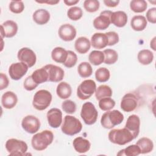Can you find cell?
<instances>
[{"label": "cell", "mask_w": 156, "mask_h": 156, "mask_svg": "<svg viewBox=\"0 0 156 156\" xmlns=\"http://www.w3.org/2000/svg\"><path fill=\"white\" fill-rule=\"evenodd\" d=\"M155 38L156 37H154L152 40L151 41V43H150V46L151 48L154 50V51H155L156 49H155Z\"/></svg>", "instance_id": "cell-51"}, {"label": "cell", "mask_w": 156, "mask_h": 156, "mask_svg": "<svg viewBox=\"0 0 156 156\" xmlns=\"http://www.w3.org/2000/svg\"><path fill=\"white\" fill-rule=\"evenodd\" d=\"M17 57L20 62H23L30 68L35 65L37 61L35 53L29 48H22L17 54Z\"/></svg>", "instance_id": "cell-9"}, {"label": "cell", "mask_w": 156, "mask_h": 156, "mask_svg": "<svg viewBox=\"0 0 156 156\" xmlns=\"http://www.w3.org/2000/svg\"><path fill=\"white\" fill-rule=\"evenodd\" d=\"M94 93L96 99L99 101L105 98H110L112 96V90L107 85H101L96 88Z\"/></svg>", "instance_id": "cell-31"}, {"label": "cell", "mask_w": 156, "mask_h": 156, "mask_svg": "<svg viewBox=\"0 0 156 156\" xmlns=\"http://www.w3.org/2000/svg\"><path fill=\"white\" fill-rule=\"evenodd\" d=\"M137 58L141 64L147 65L152 62L154 60V54L149 49H143L140 51L138 53Z\"/></svg>", "instance_id": "cell-30"}, {"label": "cell", "mask_w": 156, "mask_h": 156, "mask_svg": "<svg viewBox=\"0 0 156 156\" xmlns=\"http://www.w3.org/2000/svg\"><path fill=\"white\" fill-rule=\"evenodd\" d=\"M5 146L10 155H24L28 148L25 141L15 138L9 139Z\"/></svg>", "instance_id": "cell-6"}, {"label": "cell", "mask_w": 156, "mask_h": 156, "mask_svg": "<svg viewBox=\"0 0 156 156\" xmlns=\"http://www.w3.org/2000/svg\"><path fill=\"white\" fill-rule=\"evenodd\" d=\"M100 4L97 0H85L83 2V7L87 12L93 13L98 10Z\"/></svg>", "instance_id": "cell-40"}, {"label": "cell", "mask_w": 156, "mask_h": 156, "mask_svg": "<svg viewBox=\"0 0 156 156\" xmlns=\"http://www.w3.org/2000/svg\"><path fill=\"white\" fill-rule=\"evenodd\" d=\"M115 105V101L111 98H105L99 101V107L103 111L112 110Z\"/></svg>", "instance_id": "cell-39"}, {"label": "cell", "mask_w": 156, "mask_h": 156, "mask_svg": "<svg viewBox=\"0 0 156 156\" xmlns=\"http://www.w3.org/2000/svg\"><path fill=\"white\" fill-rule=\"evenodd\" d=\"M73 145L75 151L80 154L88 152L91 147L90 141L81 136L76 137L73 141Z\"/></svg>", "instance_id": "cell-22"}, {"label": "cell", "mask_w": 156, "mask_h": 156, "mask_svg": "<svg viewBox=\"0 0 156 156\" xmlns=\"http://www.w3.org/2000/svg\"><path fill=\"white\" fill-rule=\"evenodd\" d=\"M38 3H44V4H50V5H54V4H57V3L59 2V1H36Z\"/></svg>", "instance_id": "cell-50"}, {"label": "cell", "mask_w": 156, "mask_h": 156, "mask_svg": "<svg viewBox=\"0 0 156 156\" xmlns=\"http://www.w3.org/2000/svg\"><path fill=\"white\" fill-rule=\"evenodd\" d=\"M141 154L140 149L136 144H132L125 149H121L117 154V155H127V156H136Z\"/></svg>", "instance_id": "cell-36"}, {"label": "cell", "mask_w": 156, "mask_h": 156, "mask_svg": "<svg viewBox=\"0 0 156 156\" xmlns=\"http://www.w3.org/2000/svg\"><path fill=\"white\" fill-rule=\"evenodd\" d=\"M57 95L62 99L69 98L72 93V88L69 83L66 82H62L58 83L56 88Z\"/></svg>", "instance_id": "cell-25"}, {"label": "cell", "mask_w": 156, "mask_h": 156, "mask_svg": "<svg viewBox=\"0 0 156 156\" xmlns=\"http://www.w3.org/2000/svg\"><path fill=\"white\" fill-rule=\"evenodd\" d=\"M31 77L34 81L38 85L48 81V74L44 67L36 69L32 73Z\"/></svg>", "instance_id": "cell-29"}, {"label": "cell", "mask_w": 156, "mask_h": 156, "mask_svg": "<svg viewBox=\"0 0 156 156\" xmlns=\"http://www.w3.org/2000/svg\"><path fill=\"white\" fill-rule=\"evenodd\" d=\"M147 7V4L144 0H133L130 2V9L135 13H141L144 12Z\"/></svg>", "instance_id": "cell-35"}, {"label": "cell", "mask_w": 156, "mask_h": 156, "mask_svg": "<svg viewBox=\"0 0 156 156\" xmlns=\"http://www.w3.org/2000/svg\"><path fill=\"white\" fill-rule=\"evenodd\" d=\"M83 15V12L79 7L74 6L68 9L67 11L68 17L73 21H77L80 20Z\"/></svg>", "instance_id": "cell-38"}, {"label": "cell", "mask_w": 156, "mask_h": 156, "mask_svg": "<svg viewBox=\"0 0 156 156\" xmlns=\"http://www.w3.org/2000/svg\"><path fill=\"white\" fill-rule=\"evenodd\" d=\"M54 140L53 133L49 130H44L35 134L31 140L32 147L38 151L46 149Z\"/></svg>", "instance_id": "cell-1"}, {"label": "cell", "mask_w": 156, "mask_h": 156, "mask_svg": "<svg viewBox=\"0 0 156 156\" xmlns=\"http://www.w3.org/2000/svg\"><path fill=\"white\" fill-rule=\"evenodd\" d=\"M18 32V25L16 23L12 20H7L1 25V37L12 38L14 37Z\"/></svg>", "instance_id": "cell-17"}, {"label": "cell", "mask_w": 156, "mask_h": 156, "mask_svg": "<svg viewBox=\"0 0 156 156\" xmlns=\"http://www.w3.org/2000/svg\"><path fill=\"white\" fill-rule=\"evenodd\" d=\"M110 77V73L105 67L99 68L95 72V78L99 82H105L109 80Z\"/></svg>", "instance_id": "cell-37"}, {"label": "cell", "mask_w": 156, "mask_h": 156, "mask_svg": "<svg viewBox=\"0 0 156 156\" xmlns=\"http://www.w3.org/2000/svg\"><path fill=\"white\" fill-rule=\"evenodd\" d=\"M82 129L81 122L76 117L66 115L61 127L62 132L67 135L73 136L79 133Z\"/></svg>", "instance_id": "cell-5"}, {"label": "cell", "mask_w": 156, "mask_h": 156, "mask_svg": "<svg viewBox=\"0 0 156 156\" xmlns=\"http://www.w3.org/2000/svg\"><path fill=\"white\" fill-rule=\"evenodd\" d=\"M21 126L27 133L34 134L40 129V121L38 118L34 115H27L23 119Z\"/></svg>", "instance_id": "cell-10"}, {"label": "cell", "mask_w": 156, "mask_h": 156, "mask_svg": "<svg viewBox=\"0 0 156 156\" xmlns=\"http://www.w3.org/2000/svg\"><path fill=\"white\" fill-rule=\"evenodd\" d=\"M77 61V55L72 51H68V56L66 61L63 63L65 66L71 68L76 65Z\"/></svg>", "instance_id": "cell-43"}, {"label": "cell", "mask_w": 156, "mask_h": 156, "mask_svg": "<svg viewBox=\"0 0 156 156\" xmlns=\"http://www.w3.org/2000/svg\"><path fill=\"white\" fill-rule=\"evenodd\" d=\"M48 74V81L52 82H58L62 80L64 77L63 69L58 66L49 64L44 66Z\"/></svg>", "instance_id": "cell-14"}, {"label": "cell", "mask_w": 156, "mask_h": 156, "mask_svg": "<svg viewBox=\"0 0 156 156\" xmlns=\"http://www.w3.org/2000/svg\"><path fill=\"white\" fill-rule=\"evenodd\" d=\"M104 3L105 5L107 7H115L118 5L119 3V0H116V1H112V0H104Z\"/></svg>", "instance_id": "cell-48"}, {"label": "cell", "mask_w": 156, "mask_h": 156, "mask_svg": "<svg viewBox=\"0 0 156 156\" xmlns=\"http://www.w3.org/2000/svg\"><path fill=\"white\" fill-rule=\"evenodd\" d=\"M32 18L37 24L44 25L49 21L50 13L46 9H38L33 13Z\"/></svg>", "instance_id": "cell-23"}, {"label": "cell", "mask_w": 156, "mask_h": 156, "mask_svg": "<svg viewBox=\"0 0 156 156\" xmlns=\"http://www.w3.org/2000/svg\"><path fill=\"white\" fill-rule=\"evenodd\" d=\"M124 127L132 133L134 139L136 138L140 133V119L139 116L136 115H130L127 119Z\"/></svg>", "instance_id": "cell-18"}, {"label": "cell", "mask_w": 156, "mask_h": 156, "mask_svg": "<svg viewBox=\"0 0 156 156\" xmlns=\"http://www.w3.org/2000/svg\"><path fill=\"white\" fill-rule=\"evenodd\" d=\"M108 137L110 142L121 146L129 143L134 139L132 133L125 127L111 130L108 133Z\"/></svg>", "instance_id": "cell-2"}, {"label": "cell", "mask_w": 156, "mask_h": 156, "mask_svg": "<svg viewBox=\"0 0 156 156\" xmlns=\"http://www.w3.org/2000/svg\"><path fill=\"white\" fill-rule=\"evenodd\" d=\"M104 55V62L107 65H112L116 62L118 58V53L112 49H107L103 51Z\"/></svg>", "instance_id": "cell-34"}, {"label": "cell", "mask_w": 156, "mask_h": 156, "mask_svg": "<svg viewBox=\"0 0 156 156\" xmlns=\"http://www.w3.org/2000/svg\"><path fill=\"white\" fill-rule=\"evenodd\" d=\"M112 13V11L104 10L102 11L100 15L96 17L93 20V26L98 30H105L110 26V16Z\"/></svg>", "instance_id": "cell-13"}, {"label": "cell", "mask_w": 156, "mask_h": 156, "mask_svg": "<svg viewBox=\"0 0 156 156\" xmlns=\"http://www.w3.org/2000/svg\"><path fill=\"white\" fill-rule=\"evenodd\" d=\"M96 90V85L94 80L88 79L83 80L77 88V96L81 100L89 99Z\"/></svg>", "instance_id": "cell-8"}, {"label": "cell", "mask_w": 156, "mask_h": 156, "mask_svg": "<svg viewBox=\"0 0 156 156\" xmlns=\"http://www.w3.org/2000/svg\"><path fill=\"white\" fill-rule=\"evenodd\" d=\"M79 2V0H65L64 1V3L68 5V6H71L76 4Z\"/></svg>", "instance_id": "cell-49"}, {"label": "cell", "mask_w": 156, "mask_h": 156, "mask_svg": "<svg viewBox=\"0 0 156 156\" xmlns=\"http://www.w3.org/2000/svg\"><path fill=\"white\" fill-rule=\"evenodd\" d=\"M17 102V96L13 91H6L2 96L1 104L6 109L13 108L16 105Z\"/></svg>", "instance_id": "cell-20"}, {"label": "cell", "mask_w": 156, "mask_h": 156, "mask_svg": "<svg viewBox=\"0 0 156 156\" xmlns=\"http://www.w3.org/2000/svg\"><path fill=\"white\" fill-rule=\"evenodd\" d=\"M108 38V46H113L118 43L119 35L113 31H110L105 33Z\"/></svg>", "instance_id": "cell-44"}, {"label": "cell", "mask_w": 156, "mask_h": 156, "mask_svg": "<svg viewBox=\"0 0 156 156\" xmlns=\"http://www.w3.org/2000/svg\"><path fill=\"white\" fill-rule=\"evenodd\" d=\"M90 43L95 49H103L108 45V38L104 33H95L92 35Z\"/></svg>", "instance_id": "cell-19"}, {"label": "cell", "mask_w": 156, "mask_h": 156, "mask_svg": "<svg viewBox=\"0 0 156 156\" xmlns=\"http://www.w3.org/2000/svg\"><path fill=\"white\" fill-rule=\"evenodd\" d=\"M130 26L135 31H142L147 26V20L143 15H135L130 21Z\"/></svg>", "instance_id": "cell-27"}, {"label": "cell", "mask_w": 156, "mask_h": 156, "mask_svg": "<svg viewBox=\"0 0 156 156\" xmlns=\"http://www.w3.org/2000/svg\"><path fill=\"white\" fill-rule=\"evenodd\" d=\"M63 110L68 114H73L76 111V104L71 100H66L62 104Z\"/></svg>", "instance_id": "cell-42"}, {"label": "cell", "mask_w": 156, "mask_h": 156, "mask_svg": "<svg viewBox=\"0 0 156 156\" xmlns=\"http://www.w3.org/2000/svg\"><path fill=\"white\" fill-rule=\"evenodd\" d=\"M9 9L13 13H21L24 9V3L22 1H12L9 4Z\"/></svg>", "instance_id": "cell-41"}, {"label": "cell", "mask_w": 156, "mask_h": 156, "mask_svg": "<svg viewBox=\"0 0 156 156\" xmlns=\"http://www.w3.org/2000/svg\"><path fill=\"white\" fill-rule=\"evenodd\" d=\"M77 72L81 77L87 78L92 74L93 69L90 63L87 62H83L79 65Z\"/></svg>", "instance_id": "cell-33"}, {"label": "cell", "mask_w": 156, "mask_h": 156, "mask_svg": "<svg viewBox=\"0 0 156 156\" xmlns=\"http://www.w3.org/2000/svg\"><path fill=\"white\" fill-rule=\"evenodd\" d=\"M138 98L136 96L132 93L126 94L121 101V108L126 112H131L134 111L138 106Z\"/></svg>", "instance_id": "cell-12"}, {"label": "cell", "mask_w": 156, "mask_h": 156, "mask_svg": "<svg viewBox=\"0 0 156 156\" xmlns=\"http://www.w3.org/2000/svg\"><path fill=\"white\" fill-rule=\"evenodd\" d=\"M28 66L23 62H16L11 64L9 68V74L12 79L18 80L27 72Z\"/></svg>", "instance_id": "cell-11"}, {"label": "cell", "mask_w": 156, "mask_h": 156, "mask_svg": "<svg viewBox=\"0 0 156 156\" xmlns=\"http://www.w3.org/2000/svg\"><path fill=\"white\" fill-rule=\"evenodd\" d=\"M91 43L90 40L85 37H80L74 43V48L76 51L81 54L87 53L90 49Z\"/></svg>", "instance_id": "cell-24"}, {"label": "cell", "mask_w": 156, "mask_h": 156, "mask_svg": "<svg viewBox=\"0 0 156 156\" xmlns=\"http://www.w3.org/2000/svg\"><path fill=\"white\" fill-rule=\"evenodd\" d=\"M88 60L90 63L93 65L98 66L104 62V55L103 52L94 50L90 52L88 55Z\"/></svg>", "instance_id": "cell-32"}, {"label": "cell", "mask_w": 156, "mask_h": 156, "mask_svg": "<svg viewBox=\"0 0 156 156\" xmlns=\"http://www.w3.org/2000/svg\"><path fill=\"white\" fill-rule=\"evenodd\" d=\"M38 85L37 84L34 80L32 79L31 76H28L26 78V79L24 81L23 86L24 88L27 90V91H32L34 89H35Z\"/></svg>", "instance_id": "cell-45"}, {"label": "cell", "mask_w": 156, "mask_h": 156, "mask_svg": "<svg viewBox=\"0 0 156 156\" xmlns=\"http://www.w3.org/2000/svg\"><path fill=\"white\" fill-rule=\"evenodd\" d=\"M136 144L140 149L141 154H147L151 152L154 148V143L152 141L146 137H143L139 139Z\"/></svg>", "instance_id": "cell-28"}, {"label": "cell", "mask_w": 156, "mask_h": 156, "mask_svg": "<svg viewBox=\"0 0 156 156\" xmlns=\"http://www.w3.org/2000/svg\"><path fill=\"white\" fill-rule=\"evenodd\" d=\"M68 51L62 47H55L51 52L52 59L57 63H63L67 58Z\"/></svg>", "instance_id": "cell-26"}, {"label": "cell", "mask_w": 156, "mask_h": 156, "mask_svg": "<svg viewBox=\"0 0 156 156\" xmlns=\"http://www.w3.org/2000/svg\"><path fill=\"white\" fill-rule=\"evenodd\" d=\"M0 79H1L0 90H2L8 87V85L9 84V79H8V77L7 76V75L4 74L3 73H1Z\"/></svg>", "instance_id": "cell-47"}, {"label": "cell", "mask_w": 156, "mask_h": 156, "mask_svg": "<svg viewBox=\"0 0 156 156\" xmlns=\"http://www.w3.org/2000/svg\"><path fill=\"white\" fill-rule=\"evenodd\" d=\"M124 118V115L120 111L117 110H108L102 115L101 118V124L104 128L111 129L121 124Z\"/></svg>", "instance_id": "cell-3"}, {"label": "cell", "mask_w": 156, "mask_h": 156, "mask_svg": "<svg viewBox=\"0 0 156 156\" xmlns=\"http://www.w3.org/2000/svg\"><path fill=\"white\" fill-rule=\"evenodd\" d=\"M49 125L52 128H58L62 122V112L57 108L50 109L46 114Z\"/></svg>", "instance_id": "cell-16"}, {"label": "cell", "mask_w": 156, "mask_h": 156, "mask_svg": "<svg viewBox=\"0 0 156 156\" xmlns=\"http://www.w3.org/2000/svg\"><path fill=\"white\" fill-rule=\"evenodd\" d=\"M52 99V94L49 91L46 90H38L34 96L32 105L37 110H44L50 105Z\"/></svg>", "instance_id": "cell-4"}, {"label": "cell", "mask_w": 156, "mask_h": 156, "mask_svg": "<svg viewBox=\"0 0 156 156\" xmlns=\"http://www.w3.org/2000/svg\"><path fill=\"white\" fill-rule=\"evenodd\" d=\"M110 21L114 26L118 27H122L127 22V15L123 11L112 12L110 16Z\"/></svg>", "instance_id": "cell-21"}, {"label": "cell", "mask_w": 156, "mask_h": 156, "mask_svg": "<svg viewBox=\"0 0 156 156\" xmlns=\"http://www.w3.org/2000/svg\"><path fill=\"white\" fill-rule=\"evenodd\" d=\"M98 113L95 106L91 102H87L83 104L80 112V116L85 124L92 125L98 119Z\"/></svg>", "instance_id": "cell-7"}, {"label": "cell", "mask_w": 156, "mask_h": 156, "mask_svg": "<svg viewBox=\"0 0 156 156\" xmlns=\"http://www.w3.org/2000/svg\"><path fill=\"white\" fill-rule=\"evenodd\" d=\"M146 20L152 24L156 23V8L152 7L149 9L146 12Z\"/></svg>", "instance_id": "cell-46"}, {"label": "cell", "mask_w": 156, "mask_h": 156, "mask_svg": "<svg viewBox=\"0 0 156 156\" xmlns=\"http://www.w3.org/2000/svg\"><path fill=\"white\" fill-rule=\"evenodd\" d=\"M59 37L63 41H71L76 36V28L70 24H64L60 26L58 31Z\"/></svg>", "instance_id": "cell-15"}]
</instances>
